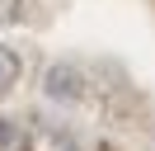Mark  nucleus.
<instances>
[{"label":"nucleus","mask_w":155,"mask_h":151,"mask_svg":"<svg viewBox=\"0 0 155 151\" xmlns=\"http://www.w3.org/2000/svg\"><path fill=\"white\" fill-rule=\"evenodd\" d=\"M85 90H89V80H85V71L75 61H52L47 76H42V94L52 104H80Z\"/></svg>","instance_id":"f257e3e1"},{"label":"nucleus","mask_w":155,"mask_h":151,"mask_svg":"<svg viewBox=\"0 0 155 151\" xmlns=\"http://www.w3.org/2000/svg\"><path fill=\"white\" fill-rule=\"evenodd\" d=\"M38 0H0V28H24L38 19Z\"/></svg>","instance_id":"f03ea898"},{"label":"nucleus","mask_w":155,"mask_h":151,"mask_svg":"<svg viewBox=\"0 0 155 151\" xmlns=\"http://www.w3.org/2000/svg\"><path fill=\"white\" fill-rule=\"evenodd\" d=\"M19 76H24V61H19V52L0 43V94H10L14 85H19Z\"/></svg>","instance_id":"7ed1b4c3"},{"label":"nucleus","mask_w":155,"mask_h":151,"mask_svg":"<svg viewBox=\"0 0 155 151\" xmlns=\"http://www.w3.org/2000/svg\"><path fill=\"white\" fill-rule=\"evenodd\" d=\"M14 151H71V146H66L61 132H33V137H24Z\"/></svg>","instance_id":"20e7f679"},{"label":"nucleus","mask_w":155,"mask_h":151,"mask_svg":"<svg viewBox=\"0 0 155 151\" xmlns=\"http://www.w3.org/2000/svg\"><path fill=\"white\" fill-rule=\"evenodd\" d=\"M14 137H19V128L10 118H0V146H14Z\"/></svg>","instance_id":"39448f33"}]
</instances>
